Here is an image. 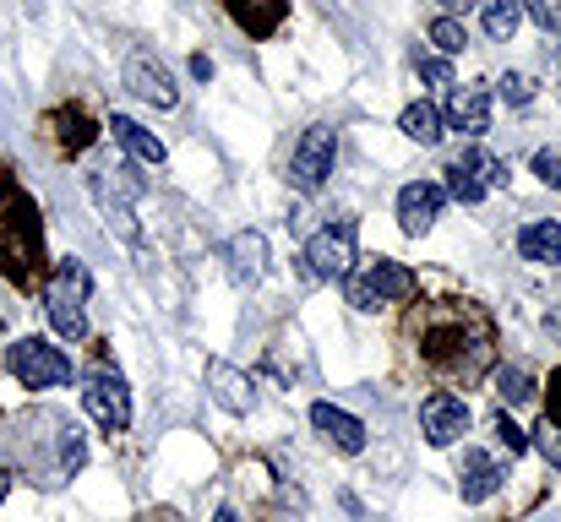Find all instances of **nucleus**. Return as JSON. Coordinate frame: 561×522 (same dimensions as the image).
Returning a JSON list of instances; mask_svg holds the SVG:
<instances>
[{
	"mask_svg": "<svg viewBox=\"0 0 561 522\" xmlns=\"http://www.w3.org/2000/svg\"><path fill=\"white\" fill-rule=\"evenodd\" d=\"M420 359L442 375L474 381L491 364V322L474 305H436L420 322Z\"/></svg>",
	"mask_w": 561,
	"mask_h": 522,
	"instance_id": "f257e3e1",
	"label": "nucleus"
},
{
	"mask_svg": "<svg viewBox=\"0 0 561 522\" xmlns=\"http://www.w3.org/2000/svg\"><path fill=\"white\" fill-rule=\"evenodd\" d=\"M0 272L11 283H38L44 278V229H38V207L16 190L0 185Z\"/></svg>",
	"mask_w": 561,
	"mask_h": 522,
	"instance_id": "f03ea898",
	"label": "nucleus"
},
{
	"mask_svg": "<svg viewBox=\"0 0 561 522\" xmlns=\"http://www.w3.org/2000/svg\"><path fill=\"white\" fill-rule=\"evenodd\" d=\"M88 289H93V278H88V267L77 256L55 262V272L44 283V316H49V327L66 344H82L88 338Z\"/></svg>",
	"mask_w": 561,
	"mask_h": 522,
	"instance_id": "7ed1b4c3",
	"label": "nucleus"
},
{
	"mask_svg": "<svg viewBox=\"0 0 561 522\" xmlns=\"http://www.w3.org/2000/svg\"><path fill=\"white\" fill-rule=\"evenodd\" d=\"M344 283H350V305H355V311L398 305V300H409V294L420 289V278H414L403 262H387V256L366 262V267H360V272H350Z\"/></svg>",
	"mask_w": 561,
	"mask_h": 522,
	"instance_id": "20e7f679",
	"label": "nucleus"
},
{
	"mask_svg": "<svg viewBox=\"0 0 561 522\" xmlns=\"http://www.w3.org/2000/svg\"><path fill=\"white\" fill-rule=\"evenodd\" d=\"M5 364H11V375L27 392H44V386H66L71 381V359L55 344H44V338H16V344L5 348Z\"/></svg>",
	"mask_w": 561,
	"mask_h": 522,
	"instance_id": "39448f33",
	"label": "nucleus"
},
{
	"mask_svg": "<svg viewBox=\"0 0 561 522\" xmlns=\"http://www.w3.org/2000/svg\"><path fill=\"white\" fill-rule=\"evenodd\" d=\"M496 185H507V164L496 159V153H485V148H463L453 164H447V196H458L463 207H474V201H485Z\"/></svg>",
	"mask_w": 561,
	"mask_h": 522,
	"instance_id": "423d86ee",
	"label": "nucleus"
},
{
	"mask_svg": "<svg viewBox=\"0 0 561 522\" xmlns=\"http://www.w3.org/2000/svg\"><path fill=\"white\" fill-rule=\"evenodd\" d=\"M355 240H360V223H355V218H339V223L317 229L311 245H306L311 272H317V278H350V272H355Z\"/></svg>",
	"mask_w": 561,
	"mask_h": 522,
	"instance_id": "0eeeda50",
	"label": "nucleus"
},
{
	"mask_svg": "<svg viewBox=\"0 0 561 522\" xmlns=\"http://www.w3.org/2000/svg\"><path fill=\"white\" fill-rule=\"evenodd\" d=\"M333 159H339L333 126H306L300 142H295V153H289V179H295L300 190H322L328 174H333Z\"/></svg>",
	"mask_w": 561,
	"mask_h": 522,
	"instance_id": "6e6552de",
	"label": "nucleus"
},
{
	"mask_svg": "<svg viewBox=\"0 0 561 522\" xmlns=\"http://www.w3.org/2000/svg\"><path fill=\"white\" fill-rule=\"evenodd\" d=\"M82 408H88V419H93L104 436H121V430L131 425V392H126V381L110 375V370H93V375H88Z\"/></svg>",
	"mask_w": 561,
	"mask_h": 522,
	"instance_id": "1a4fd4ad",
	"label": "nucleus"
},
{
	"mask_svg": "<svg viewBox=\"0 0 561 522\" xmlns=\"http://www.w3.org/2000/svg\"><path fill=\"white\" fill-rule=\"evenodd\" d=\"M93 196H99V207H104L110 229H121L126 240H137V223H131V201L142 196V179L126 170V164H115V170H99V174H93Z\"/></svg>",
	"mask_w": 561,
	"mask_h": 522,
	"instance_id": "9d476101",
	"label": "nucleus"
},
{
	"mask_svg": "<svg viewBox=\"0 0 561 522\" xmlns=\"http://www.w3.org/2000/svg\"><path fill=\"white\" fill-rule=\"evenodd\" d=\"M126 88L142 98V104H153V109H175L181 104V93H175V77H170V66H159L148 49H137L131 60H126Z\"/></svg>",
	"mask_w": 561,
	"mask_h": 522,
	"instance_id": "9b49d317",
	"label": "nucleus"
},
{
	"mask_svg": "<svg viewBox=\"0 0 561 522\" xmlns=\"http://www.w3.org/2000/svg\"><path fill=\"white\" fill-rule=\"evenodd\" d=\"M420 430H425L431 446H453V441L469 430V403L453 397V392H431V397L420 403Z\"/></svg>",
	"mask_w": 561,
	"mask_h": 522,
	"instance_id": "f8f14e48",
	"label": "nucleus"
},
{
	"mask_svg": "<svg viewBox=\"0 0 561 522\" xmlns=\"http://www.w3.org/2000/svg\"><path fill=\"white\" fill-rule=\"evenodd\" d=\"M442 207H447V190H442L436 179H414V185L398 190V229L420 240V234L442 218Z\"/></svg>",
	"mask_w": 561,
	"mask_h": 522,
	"instance_id": "ddd939ff",
	"label": "nucleus"
},
{
	"mask_svg": "<svg viewBox=\"0 0 561 522\" xmlns=\"http://www.w3.org/2000/svg\"><path fill=\"white\" fill-rule=\"evenodd\" d=\"M442 126H453V131H463V137H480V131H491V88H453L447 93V109H442Z\"/></svg>",
	"mask_w": 561,
	"mask_h": 522,
	"instance_id": "4468645a",
	"label": "nucleus"
},
{
	"mask_svg": "<svg viewBox=\"0 0 561 522\" xmlns=\"http://www.w3.org/2000/svg\"><path fill=\"white\" fill-rule=\"evenodd\" d=\"M207 386H213V397H218L229 414H251V408H256V386H251V375H240V370L224 364V359L207 364Z\"/></svg>",
	"mask_w": 561,
	"mask_h": 522,
	"instance_id": "2eb2a0df",
	"label": "nucleus"
},
{
	"mask_svg": "<svg viewBox=\"0 0 561 522\" xmlns=\"http://www.w3.org/2000/svg\"><path fill=\"white\" fill-rule=\"evenodd\" d=\"M311 425H317L339 452H350V457L366 452V425H360L355 414H344V408H333V403H317V408H311Z\"/></svg>",
	"mask_w": 561,
	"mask_h": 522,
	"instance_id": "dca6fc26",
	"label": "nucleus"
},
{
	"mask_svg": "<svg viewBox=\"0 0 561 522\" xmlns=\"http://www.w3.org/2000/svg\"><path fill=\"white\" fill-rule=\"evenodd\" d=\"M224 256H229V278H234V283H256V278L267 272V240H262L256 229L234 234Z\"/></svg>",
	"mask_w": 561,
	"mask_h": 522,
	"instance_id": "f3484780",
	"label": "nucleus"
},
{
	"mask_svg": "<svg viewBox=\"0 0 561 522\" xmlns=\"http://www.w3.org/2000/svg\"><path fill=\"white\" fill-rule=\"evenodd\" d=\"M518 251H524V262H540V267H561V223H557V218L524 223V229H518Z\"/></svg>",
	"mask_w": 561,
	"mask_h": 522,
	"instance_id": "a211bd4d",
	"label": "nucleus"
},
{
	"mask_svg": "<svg viewBox=\"0 0 561 522\" xmlns=\"http://www.w3.org/2000/svg\"><path fill=\"white\" fill-rule=\"evenodd\" d=\"M458 485H463V501H491V496L502 490V468H496L485 452H463Z\"/></svg>",
	"mask_w": 561,
	"mask_h": 522,
	"instance_id": "6ab92c4d",
	"label": "nucleus"
},
{
	"mask_svg": "<svg viewBox=\"0 0 561 522\" xmlns=\"http://www.w3.org/2000/svg\"><path fill=\"white\" fill-rule=\"evenodd\" d=\"M110 131H115V142H121L131 159H142V164H164V159H170V153H164V142H159L148 126L126 120V115H115V120H110Z\"/></svg>",
	"mask_w": 561,
	"mask_h": 522,
	"instance_id": "aec40b11",
	"label": "nucleus"
},
{
	"mask_svg": "<svg viewBox=\"0 0 561 522\" xmlns=\"http://www.w3.org/2000/svg\"><path fill=\"white\" fill-rule=\"evenodd\" d=\"M284 11H289V0H229V16H234L245 33H256V38H267V33L284 22Z\"/></svg>",
	"mask_w": 561,
	"mask_h": 522,
	"instance_id": "412c9836",
	"label": "nucleus"
},
{
	"mask_svg": "<svg viewBox=\"0 0 561 522\" xmlns=\"http://www.w3.org/2000/svg\"><path fill=\"white\" fill-rule=\"evenodd\" d=\"M398 131H403L409 142H420V148H436V142H442V109H436V104H409V109L398 115Z\"/></svg>",
	"mask_w": 561,
	"mask_h": 522,
	"instance_id": "4be33fe9",
	"label": "nucleus"
},
{
	"mask_svg": "<svg viewBox=\"0 0 561 522\" xmlns=\"http://www.w3.org/2000/svg\"><path fill=\"white\" fill-rule=\"evenodd\" d=\"M524 22V5L518 0H485V33L491 38H513Z\"/></svg>",
	"mask_w": 561,
	"mask_h": 522,
	"instance_id": "5701e85b",
	"label": "nucleus"
},
{
	"mask_svg": "<svg viewBox=\"0 0 561 522\" xmlns=\"http://www.w3.org/2000/svg\"><path fill=\"white\" fill-rule=\"evenodd\" d=\"M425 33H431V44H436L442 55H463V44H469V33H463V22H458V16H436Z\"/></svg>",
	"mask_w": 561,
	"mask_h": 522,
	"instance_id": "b1692460",
	"label": "nucleus"
},
{
	"mask_svg": "<svg viewBox=\"0 0 561 522\" xmlns=\"http://www.w3.org/2000/svg\"><path fill=\"white\" fill-rule=\"evenodd\" d=\"M496 386H502V397H507L513 408H518V403H535V375H529V370H518V364H513V370H502V375H496Z\"/></svg>",
	"mask_w": 561,
	"mask_h": 522,
	"instance_id": "393cba45",
	"label": "nucleus"
},
{
	"mask_svg": "<svg viewBox=\"0 0 561 522\" xmlns=\"http://www.w3.org/2000/svg\"><path fill=\"white\" fill-rule=\"evenodd\" d=\"M535 446H540V457H546L551 468H561V425L551 419V414L540 419V430H535Z\"/></svg>",
	"mask_w": 561,
	"mask_h": 522,
	"instance_id": "a878e982",
	"label": "nucleus"
},
{
	"mask_svg": "<svg viewBox=\"0 0 561 522\" xmlns=\"http://www.w3.org/2000/svg\"><path fill=\"white\" fill-rule=\"evenodd\" d=\"M414 71H420L431 88H453V66H447V55H414Z\"/></svg>",
	"mask_w": 561,
	"mask_h": 522,
	"instance_id": "bb28decb",
	"label": "nucleus"
},
{
	"mask_svg": "<svg viewBox=\"0 0 561 522\" xmlns=\"http://www.w3.org/2000/svg\"><path fill=\"white\" fill-rule=\"evenodd\" d=\"M518 5H524V16H535L546 33L561 38V0H518Z\"/></svg>",
	"mask_w": 561,
	"mask_h": 522,
	"instance_id": "cd10ccee",
	"label": "nucleus"
},
{
	"mask_svg": "<svg viewBox=\"0 0 561 522\" xmlns=\"http://www.w3.org/2000/svg\"><path fill=\"white\" fill-rule=\"evenodd\" d=\"M496 88H502L507 104H529V98H535V77H524V71H507Z\"/></svg>",
	"mask_w": 561,
	"mask_h": 522,
	"instance_id": "c85d7f7f",
	"label": "nucleus"
},
{
	"mask_svg": "<svg viewBox=\"0 0 561 522\" xmlns=\"http://www.w3.org/2000/svg\"><path fill=\"white\" fill-rule=\"evenodd\" d=\"M60 463H66L71 474L88 463V441H82V430H60Z\"/></svg>",
	"mask_w": 561,
	"mask_h": 522,
	"instance_id": "c756f323",
	"label": "nucleus"
},
{
	"mask_svg": "<svg viewBox=\"0 0 561 522\" xmlns=\"http://www.w3.org/2000/svg\"><path fill=\"white\" fill-rule=\"evenodd\" d=\"M491 430H496V441H502V446H507L513 457H518V452H529V436H524V430H518V425H513L507 414H496V425H491Z\"/></svg>",
	"mask_w": 561,
	"mask_h": 522,
	"instance_id": "7c9ffc66",
	"label": "nucleus"
},
{
	"mask_svg": "<svg viewBox=\"0 0 561 522\" xmlns=\"http://www.w3.org/2000/svg\"><path fill=\"white\" fill-rule=\"evenodd\" d=\"M535 174L561 190V148H540V153H535Z\"/></svg>",
	"mask_w": 561,
	"mask_h": 522,
	"instance_id": "2f4dec72",
	"label": "nucleus"
},
{
	"mask_svg": "<svg viewBox=\"0 0 561 522\" xmlns=\"http://www.w3.org/2000/svg\"><path fill=\"white\" fill-rule=\"evenodd\" d=\"M191 77L207 82V77H213V60H207V55H191Z\"/></svg>",
	"mask_w": 561,
	"mask_h": 522,
	"instance_id": "473e14b6",
	"label": "nucleus"
},
{
	"mask_svg": "<svg viewBox=\"0 0 561 522\" xmlns=\"http://www.w3.org/2000/svg\"><path fill=\"white\" fill-rule=\"evenodd\" d=\"M546 414H551V419H557V425H561V370H557V375H551V408H546Z\"/></svg>",
	"mask_w": 561,
	"mask_h": 522,
	"instance_id": "72a5a7b5",
	"label": "nucleus"
},
{
	"mask_svg": "<svg viewBox=\"0 0 561 522\" xmlns=\"http://www.w3.org/2000/svg\"><path fill=\"white\" fill-rule=\"evenodd\" d=\"M447 11H474V5H485V0H442Z\"/></svg>",
	"mask_w": 561,
	"mask_h": 522,
	"instance_id": "f704fd0d",
	"label": "nucleus"
},
{
	"mask_svg": "<svg viewBox=\"0 0 561 522\" xmlns=\"http://www.w3.org/2000/svg\"><path fill=\"white\" fill-rule=\"evenodd\" d=\"M5 485H11V474H5V468H0V501H5Z\"/></svg>",
	"mask_w": 561,
	"mask_h": 522,
	"instance_id": "c9c22d12",
	"label": "nucleus"
},
{
	"mask_svg": "<svg viewBox=\"0 0 561 522\" xmlns=\"http://www.w3.org/2000/svg\"><path fill=\"white\" fill-rule=\"evenodd\" d=\"M213 522H234V512H218V518H213Z\"/></svg>",
	"mask_w": 561,
	"mask_h": 522,
	"instance_id": "e433bc0d",
	"label": "nucleus"
}]
</instances>
